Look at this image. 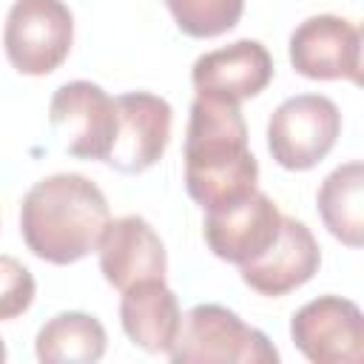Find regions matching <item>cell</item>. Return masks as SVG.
Returning <instances> with one entry per match:
<instances>
[{
    "mask_svg": "<svg viewBox=\"0 0 364 364\" xmlns=\"http://www.w3.org/2000/svg\"><path fill=\"white\" fill-rule=\"evenodd\" d=\"M259 162L247 145V125L239 102L196 94L185 134V188L188 196L216 210L256 191Z\"/></svg>",
    "mask_w": 364,
    "mask_h": 364,
    "instance_id": "1",
    "label": "cell"
},
{
    "mask_svg": "<svg viewBox=\"0 0 364 364\" xmlns=\"http://www.w3.org/2000/svg\"><path fill=\"white\" fill-rule=\"evenodd\" d=\"M111 219L108 199L82 173H54L28 188L20 205V233L48 264H74L97 250Z\"/></svg>",
    "mask_w": 364,
    "mask_h": 364,
    "instance_id": "2",
    "label": "cell"
},
{
    "mask_svg": "<svg viewBox=\"0 0 364 364\" xmlns=\"http://www.w3.org/2000/svg\"><path fill=\"white\" fill-rule=\"evenodd\" d=\"M168 358L173 364H276L279 350L233 310L196 304L182 316Z\"/></svg>",
    "mask_w": 364,
    "mask_h": 364,
    "instance_id": "3",
    "label": "cell"
},
{
    "mask_svg": "<svg viewBox=\"0 0 364 364\" xmlns=\"http://www.w3.org/2000/svg\"><path fill=\"white\" fill-rule=\"evenodd\" d=\"M74 40V17L63 0H14L6 14L3 48L9 63L26 77L57 71Z\"/></svg>",
    "mask_w": 364,
    "mask_h": 364,
    "instance_id": "4",
    "label": "cell"
},
{
    "mask_svg": "<svg viewBox=\"0 0 364 364\" xmlns=\"http://www.w3.org/2000/svg\"><path fill=\"white\" fill-rule=\"evenodd\" d=\"M341 134V111L324 94L287 97L267 119V151L284 171L316 168Z\"/></svg>",
    "mask_w": 364,
    "mask_h": 364,
    "instance_id": "5",
    "label": "cell"
},
{
    "mask_svg": "<svg viewBox=\"0 0 364 364\" xmlns=\"http://www.w3.org/2000/svg\"><path fill=\"white\" fill-rule=\"evenodd\" d=\"M48 122L65 154L105 162L117 142V102L97 82L74 80L54 91Z\"/></svg>",
    "mask_w": 364,
    "mask_h": 364,
    "instance_id": "6",
    "label": "cell"
},
{
    "mask_svg": "<svg viewBox=\"0 0 364 364\" xmlns=\"http://www.w3.org/2000/svg\"><path fill=\"white\" fill-rule=\"evenodd\" d=\"M290 338L313 364H361L364 316L355 301L318 296L290 318Z\"/></svg>",
    "mask_w": 364,
    "mask_h": 364,
    "instance_id": "7",
    "label": "cell"
},
{
    "mask_svg": "<svg viewBox=\"0 0 364 364\" xmlns=\"http://www.w3.org/2000/svg\"><path fill=\"white\" fill-rule=\"evenodd\" d=\"M290 63L307 80L361 85V28L338 14H313L290 34Z\"/></svg>",
    "mask_w": 364,
    "mask_h": 364,
    "instance_id": "8",
    "label": "cell"
},
{
    "mask_svg": "<svg viewBox=\"0 0 364 364\" xmlns=\"http://www.w3.org/2000/svg\"><path fill=\"white\" fill-rule=\"evenodd\" d=\"M117 142L108 165L119 173H142L154 168L171 139L173 108L151 91H128L117 100Z\"/></svg>",
    "mask_w": 364,
    "mask_h": 364,
    "instance_id": "9",
    "label": "cell"
},
{
    "mask_svg": "<svg viewBox=\"0 0 364 364\" xmlns=\"http://www.w3.org/2000/svg\"><path fill=\"white\" fill-rule=\"evenodd\" d=\"M279 230L282 213L276 202L262 191H253L233 205L208 210L202 228L210 253L236 267L259 259L276 242Z\"/></svg>",
    "mask_w": 364,
    "mask_h": 364,
    "instance_id": "10",
    "label": "cell"
},
{
    "mask_svg": "<svg viewBox=\"0 0 364 364\" xmlns=\"http://www.w3.org/2000/svg\"><path fill=\"white\" fill-rule=\"evenodd\" d=\"M321 264V247L310 228L293 216H282V230L276 242L253 262L242 264V282L259 296H287L307 284Z\"/></svg>",
    "mask_w": 364,
    "mask_h": 364,
    "instance_id": "11",
    "label": "cell"
},
{
    "mask_svg": "<svg viewBox=\"0 0 364 364\" xmlns=\"http://www.w3.org/2000/svg\"><path fill=\"white\" fill-rule=\"evenodd\" d=\"M100 270L119 293L145 279H165L168 256L159 233L136 213L108 219L100 242Z\"/></svg>",
    "mask_w": 364,
    "mask_h": 364,
    "instance_id": "12",
    "label": "cell"
},
{
    "mask_svg": "<svg viewBox=\"0 0 364 364\" xmlns=\"http://www.w3.org/2000/svg\"><path fill=\"white\" fill-rule=\"evenodd\" d=\"M273 80V57L259 40H236L202 54L191 68L196 94L242 102L262 94Z\"/></svg>",
    "mask_w": 364,
    "mask_h": 364,
    "instance_id": "13",
    "label": "cell"
},
{
    "mask_svg": "<svg viewBox=\"0 0 364 364\" xmlns=\"http://www.w3.org/2000/svg\"><path fill=\"white\" fill-rule=\"evenodd\" d=\"M119 321L125 336L145 353H168L179 333V299L165 279H145L122 290Z\"/></svg>",
    "mask_w": 364,
    "mask_h": 364,
    "instance_id": "14",
    "label": "cell"
},
{
    "mask_svg": "<svg viewBox=\"0 0 364 364\" xmlns=\"http://www.w3.org/2000/svg\"><path fill=\"white\" fill-rule=\"evenodd\" d=\"M105 347L108 336L100 318L80 310L51 316L34 338V353L43 364H94L105 355Z\"/></svg>",
    "mask_w": 364,
    "mask_h": 364,
    "instance_id": "15",
    "label": "cell"
},
{
    "mask_svg": "<svg viewBox=\"0 0 364 364\" xmlns=\"http://www.w3.org/2000/svg\"><path fill=\"white\" fill-rule=\"evenodd\" d=\"M324 228L347 247L364 245V165L358 159L338 165L316 196Z\"/></svg>",
    "mask_w": 364,
    "mask_h": 364,
    "instance_id": "16",
    "label": "cell"
},
{
    "mask_svg": "<svg viewBox=\"0 0 364 364\" xmlns=\"http://www.w3.org/2000/svg\"><path fill=\"white\" fill-rule=\"evenodd\" d=\"M176 23V28L188 37L208 40L230 31L245 11V0H162Z\"/></svg>",
    "mask_w": 364,
    "mask_h": 364,
    "instance_id": "17",
    "label": "cell"
},
{
    "mask_svg": "<svg viewBox=\"0 0 364 364\" xmlns=\"http://www.w3.org/2000/svg\"><path fill=\"white\" fill-rule=\"evenodd\" d=\"M37 293V282L31 270L14 259V256H0V321H11L23 316Z\"/></svg>",
    "mask_w": 364,
    "mask_h": 364,
    "instance_id": "18",
    "label": "cell"
},
{
    "mask_svg": "<svg viewBox=\"0 0 364 364\" xmlns=\"http://www.w3.org/2000/svg\"><path fill=\"white\" fill-rule=\"evenodd\" d=\"M6 361V344H3V338H0V364Z\"/></svg>",
    "mask_w": 364,
    "mask_h": 364,
    "instance_id": "19",
    "label": "cell"
}]
</instances>
